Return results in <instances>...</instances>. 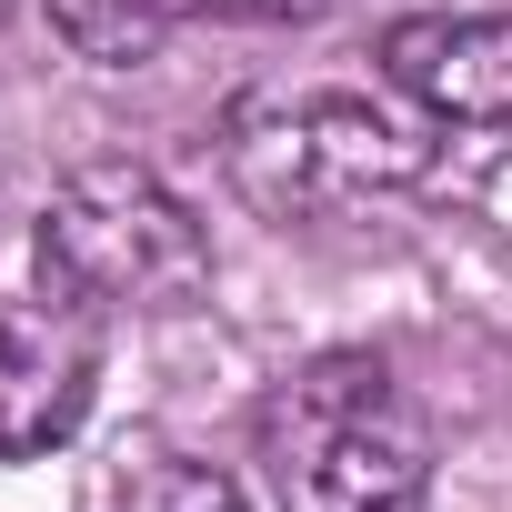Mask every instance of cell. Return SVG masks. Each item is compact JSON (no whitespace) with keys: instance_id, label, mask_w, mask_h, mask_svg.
Returning <instances> with one entry per match:
<instances>
[{"instance_id":"1","label":"cell","mask_w":512,"mask_h":512,"mask_svg":"<svg viewBox=\"0 0 512 512\" xmlns=\"http://www.w3.org/2000/svg\"><path fill=\"white\" fill-rule=\"evenodd\" d=\"M272 512H422L432 502V422L382 352H312L272 382L251 422Z\"/></svg>"},{"instance_id":"2","label":"cell","mask_w":512,"mask_h":512,"mask_svg":"<svg viewBox=\"0 0 512 512\" xmlns=\"http://www.w3.org/2000/svg\"><path fill=\"white\" fill-rule=\"evenodd\" d=\"M221 171H231V191L251 211H272V221H342V211H372V201L412 191L432 171V131L402 121L392 101H372V91L302 81V91L231 101Z\"/></svg>"},{"instance_id":"6","label":"cell","mask_w":512,"mask_h":512,"mask_svg":"<svg viewBox=\"0 0 512 512\" xmlns=\"http://www.w3.org/2000/svg\"><path fill=\"white\" fill-rule=\"evenodd\" d=\"M41 11L71 41V61H91V71H141L171 41V21L151 11V0H41Z\"/></svg>"},{"instance_id":"5","label":"cell","mask_w":512,"mask_h":512,"mask_svg":"<svg viewBox=\"0 0 512 512\" xmlns=\"http://www.w3.org/2000/svg\"><path fill=\"white\" fill-rule=\"evenodd\" d=\"M91 372H101V342L81 312L0 302V462H31V452L71 442L91 412Z\"/></svg>"},{"instance_id":"4","label":"cell","mask_w":512,"mask_h":512,"mask_svg":"<svg viewBox=\"0 0 512 512\" xmlns=\"http://www.w3.org/2000/svg\"><path fill=\"white\" fill-rule=\"evenodd\" d=\"M372 61L422 121H462V131L512 121V11H412L382 31Z\"/></svg>"},{"instance_id":"7","label":"cell","mask_w":512,"mask_h":512,"mask_svg":"<svg viewBox=\"0 0 512 512\" xmlns=\"http://www.w3.org/2000/svg\"><path fill=\"white\" fill-rule=\"evenodd\" d=\"M111 512H251V502H241V482L211 472V462H151V472L121 482Z\"/></svg>"},{"instance_id":"3","label":"cell","mask_w":512,"mask_h":512,"mask_svg":"<svg viewBox=\"0 0 512 512\" xmlns=\"http://www.w3.org/2000/svg\"><path fill=\"white\" fill-rule=\"evenodd\" d=\"M41 282L61 312H181L211 282V231L141 161H91L41 201Z\"/></svg>"},{"instance_id":"8","label":"cell","mask_w":512,"mask_h":512,"mask_svg":"<svg viewBox=\"0 0 512 512\" xmlns=\"http://www.w3.org/2000/svg\"><path fill=\"white\" fill-rule=\"evenodd\" d=\"M151 11L181 31V21H302V11H322V0H151Z\"/></svg>"}]
</instances>
